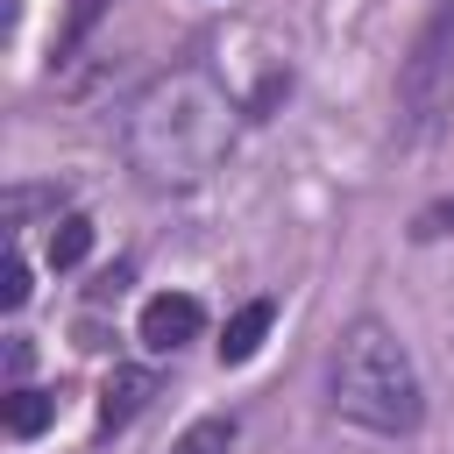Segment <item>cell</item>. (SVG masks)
Instances as JSON below:
<instances>
[{"label": "cell", "instance_id": "10", "mask_svg": "<svg viewBox=\"0 0 454 454\" xmlns=\"http://www.w3.org/2000/svg\"><path fill=\"white\" fill-rule=\"evenodd\" d=\"M28 305V255L7 241V255H0V312H21Z\"/></svg>", "mask_w": 454, "mask_h": 454}, {"label": "cell", "instance_id": "1", "mask_svg": "<svg viewBox=\"0 0 454 454\" xmlns=\"http://www.w3.org/2000/svg\"><path fill=\"white\" fill-rule=\"evenodd\" d=\"M234 121L241 99L206 64H170L121 106V156L149 192H192L227 163Z\"/></svg>", "mask_w": 454, "mask_h": 454}, {"label": "cell", "instance_id": "8", "mask_svg": "<svg viewBox=\"0 0 454 454\" xmlns=\"http://www.w3.org/2000/svg\"><path fill=\"white\" fill-rule=\"evenodd\" d=\"M85 255H92V220H85V213L50 220V262H57V270H78Z\"/></svg>", "mask_w": 454, "mask_h": 454}, {"label": "cell", "instance_id": "13", "mask_svg": "<svg viewBox=\"0 0 454 454\" xmlns=\"http://www.w3.org/2000/svg\"><path fill=\"white\" fill-rule=\"evenodd\" d=\"M21 369H28V340L14 333V340H7V383H21Z\"/></svg>", "mask_w": 454, "mask_h": 454}, {"label": "cell", "instance_id": "3", "mask_svg": "<svg viewBox=\"0 0 454 454\" xmlns=\"http://www.w3.org/2000/svg\"><path fill=\"white\" fill-rule=\"evenodd\" d=\"M397 106L411 121V135H433L454 106V7H433V21L419 28L404 71H397Z\"/></svg>", "mask_w": 454, "mask_h": 454}, {"label": "cell", "instance_id": "7", "mask_svg": "<svg viewBox=\"0 0 454 454\" xmlns=\"http://www.w3.org/2000/svg\"><path fill=\"white\" fill-rule=\"evenodd\" d=\"M50 419H57V390H28V383H14V390L0 397V426H7L14 440H35Z\"/></svg>", "mask_w": 454, "mask_h": 454}, {"label": "cell", "instance_id": "12", "mask_svg": "<svg viewBox=\"0 0 454 454\" xmlns=\"http://www.w3.org/2000/svg\"><path fill=\"white\" fill-rule=\"evenodd\" d=\"M99 7H106V0H71V28H64V50H71V43H78V35L99 21Z\"/></svg>", "mask_w": 454, "mask_h": 454}, {"label": "cell", "instance_id": "5", "mask_svg": "<svg viewBox=\"0 0 454 454\" xmlns=\"http://www.w3.org/2000/svg\"><path fill=\"white\" fill-rule=\"evenodd\" d=\"M149 397H156V376H149V369H114V376H106V390H99V426H106V433H114V426H128Z\"/></svg>", "mask_w": 454, "mask_h": 454}, {"label": "cell", "instance_id": "2", "mask_svg": "<svg viewBox=\"0 0 454 454\" xmlns=\"http://www.w3.org/2000/svg\"><path fill=\"white\" fill-rule=\"evenodd\" d=\"M326 397L340 419L369 426V433H411L426 419V390H419V362L411 348L383 326V319H355L333 340L326 362Z\"/></svg>", "mask_w": 454, "mask_h": 454}, {"label": "cell", "instance_id": "11", "mask_svg": "<svg viewBox=\"0 0 454 454\" xmlns=\"http://www.w3.org/2000/svg\"><path fill=\"white\" fill-rule=\"evenodd\" d=\"M411 234H419V241H433V234H454V199H447V206H426Z\"/></svg>", "mask_w": 454, "mask_h": 454}, {"label": "cell", "instance_id": "4", "mask_svg": "<svg viewBox=\"0 0 454 454\" xmlns=\"http://www.w3.org/2000/svg\"><path fill=\"white\" fill-rule=\"evenodd\" d=\"M199 326H206V305L192 291H156L142 305V348H156V355H177L184 340H199Z\"/></svg>", "mask_w": 454, "mask_h": 454}, {"label": "cell", "instance_id": "6", "mask_svg": "<svg viewBox=\"0 0 454 454\" xmlns=\"http://www.w3.org/2000/svg\"><path fill=\"white\" fill-rule=\"evenodd\" d=\"M270 326H277V305H270V298H248V305L227 319V333H220V362H248Z\"/></svg>", "mask_w": 454, "mask_h": 454}, {"label": "cell", "instance_id": "9", "mask_svg": "<svg viewBox=\"0 0 454 454\" xmlns=\"http://www.w3.org/2000/svg\"><path fill=\"white\" fill-rule=\"evenodd\" d=\"M234 447V419L227 411H213V419H199L184 440H177V454H227Z\"/></svg>", "mask_w": 454, "mask_h": 454}]
</instances>
